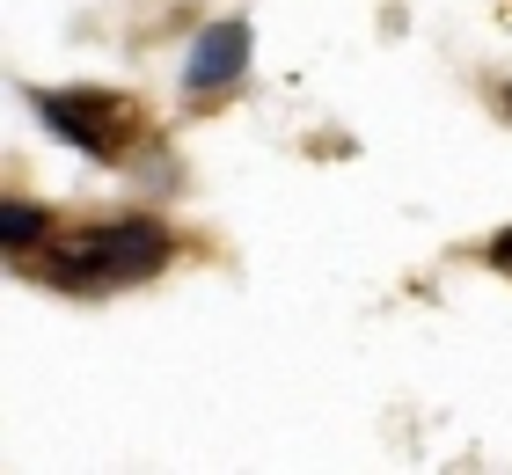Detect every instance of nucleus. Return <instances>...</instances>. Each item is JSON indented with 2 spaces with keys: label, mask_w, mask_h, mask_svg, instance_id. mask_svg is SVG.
Instances as JSON below:
<instances>
[{
  "label": "nucleus",
  "mask_w": 512,
  "mask_h": 475,
  "mask_svg": "<svg viewBox=\"0 0 512 475\" xmlns=\"http://www.w3.org/2000/svg\"><path fill=\"white\" fill-rule=\"evenodd\" d=\"M169 256H176V234L161 220L118 212V220L52 227V242L30 256V271L37 285H59V293H125V285H147Z\"/></svg>",
  "instance_id": "nucleus-1"
},
{
  "label": "nucleus",
  "mask_w": 512,
  "mask_h": 475,
  "mask_svg": "<svg viewBox=\"0 0 512 475\" xmlns=\"http://www.w3.org/2000/svg\"><path fill=\"white\" fill-rule=\"evenodd\" d=\"M37 125L66 139L74 154L88 161H125L132 139H139V103L132 95H110V88H37Z\"/></svg>",
  "instance_id": "nucleus-2"
},
{
  "label": "nucleus",
  "mask_w": 512,
  "mask_h": 475,
  "mask_svg": "<svg viewBox=\"0 0 512 475\" xmlns=\"http://www.w3.org/2000/svg\"><path fill=\"white\" fill-rule=\"evenodd\" d=\"M249 22L242 15H227V22H205L198 44H191V59H183V95L191 103H213V95H227L242 74H249Z\"/></svg>",
  "instance_id": "nucleus-3"
},
{
  "label": "nucleus",
  "mask_w": 512,
  "mask_h": 475,
  "mask_svg": "<svg viewBox=\"0 0 512 475\" xmlns=\"http://www.w3.org/2000/svg\"><path fill=\"white\" fill-rule=\"evenodd\" d=\"M44 242H52V212H44V205H30V198H8V205H0V249H8L15 264H30Z\"/></svg>",
  "instance_id": "nucleus-4"
},
{
  "label": "nucleus",
  "mask_w": 512,
  "mask_h": 475,
  "mask_svg": "<svg viewBox=\"0 0 512 475\" xmlns=\"http://www.w3.org/2000/svg\"><path fill=\"white\" fill-rule=\"evenodd\" d=\"M483 264H491L498 278H512V227H498L491 242H483Z\"/></svg>",
  "instance_id": "nucleus-5"
},
{
  "label": "nucleus",
  "mask_w": 512,
  "mask_h": 475,
  "mask_svg": "<svg viewBox=\"0 0 512 475\" xmlns=\"http://www.w3.org/2000/svg\"><path fill=\"white\" fill-rule=\"evenodd\" d=\"M491 103H498V117H505V125H512V81H498V88H491Z\"/></svg>",
  "instance_id": "nucleus-6"
}]
</instances>
